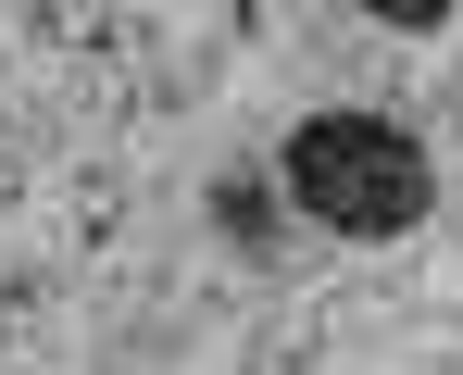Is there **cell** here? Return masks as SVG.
Listing matches in <instances>:
<instances>
[{
	"instance_id": "1",
	"label": "cell",
	"mask_w": 463,
	"mask_h": 375,
	"mask_svg": "<svg viewBox=\"0 0 463 375\" xmlns=\"http://www.w3.org/2000/svg\"><path fill=\"white\" fill-rule=\"evenodd\" d=\"M288 201L338 238H401V225H426L439 175H426V138L388 113H313L288 138Z\"/></svg>"
},
{
	"instance_id": "2",
	"label": "cell",
	"mask_w": 463,
	"mask_h": 375,
	"mask_svg": "<svg viewBox=\"0 0 463 375\" xmlns=\"http://www.w3.org/2000/svg\"><path fill=\"white\" fill-rule=\"evenodd\" d=\"M364 13H388V25H439L451 0H364Z\"/></svg>"
}]
</instances>
